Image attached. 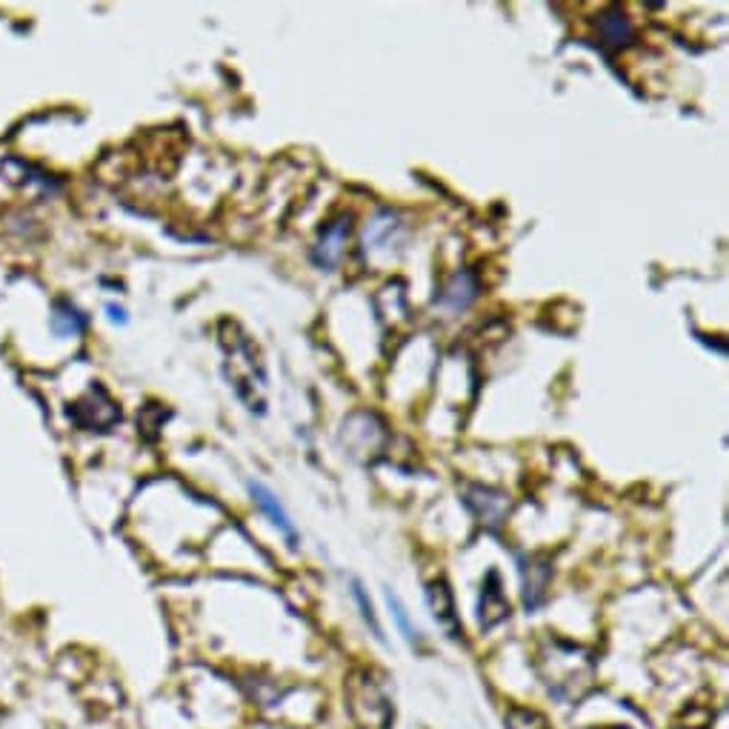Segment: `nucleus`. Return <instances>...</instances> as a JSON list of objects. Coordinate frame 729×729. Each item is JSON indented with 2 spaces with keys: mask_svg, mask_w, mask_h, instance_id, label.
Masks as SVG:
<instances>
[{
  "mask_svg": "<svg viewBox=\"0 0 729 729\" xmlns=\"http://www.w3.org/2000/svg\"><path fill=\"white\" fill-rule=\"evenodd\" d=\"M353 598H355V604H358V609H361V618L367 621L372 635H375V641L386 644L384 627H381V621H378V615H375V604L369 601V595H367V590H363L361 581H353Z\"/></svg>",
  "mask_w": 729,
  "mask_h": 729,
  "instance_id": "nucleus-7",
  "label": "nucleus"
},
{
  "mask_svg": "<svg viewBox=\"0 0 729 729\" xmlns=\"http://www.w3.org/2000/svg\"><path fill=\"white\" fill-rule=\"evenodd\" d=\"M346 235H349V215L332 221L330 226L321 232V238H318V246H316L318 267H323V269L338 267L341 255H344Z\"/></svg>",
  "mask_w": 729,
  "mask_h": 729,
  "instance_id": "nucleus-3",
  "label": "nucleus"
},
{
  "mask_svg": "<svg viewBox=\"0 0 729 729\" xmlns=\"http://www.w3.org/2000/svg\"><path fill=\"white\" fill-rule=\"evenodd\" d=\"M427 601H430L432 618L437 621V627L446 632V638L453 641H464V627L458 621V613H455V598L449 592V583L444 578H437L427 586Z\"/></svg>",
  "mask_w": 729,
  "mask_h": 729,
  "instance_id": "nucleus-1",
  "label": "nucleus"
},
{
  "mask_svg": "<svg viewBox=\"0 0 729 729\" xmlns=\"http://www.w3.org/2000/svg\"><path fill=\"white\" fill-rule=\"evenodd\" d=\"M523 576V607L538 609L546 601V586H549V578H553V567L541 558L523 560L521 567Z\"/></svg>",
  "mask_w": 729,
  "mask_h": 729,
  "instance_id": "nucleus-2",
  "label": "nucleus"
},
{
  "mask_svg": "<svg viewBox=\"0 0 729 729\" xmlns=\"http://www.w3.org/2000/svg\"><path fill=\"white\" fill-rule=\"evenodd\" d=\"M386 601H390V609H392V618H395V623H398V630H400V635L407 638L409 644H415V641H418V630H415V623L409 621V615H407V607H404V604H400V598L398 595H395V592H386Z\"/></svg>",
  "mask_w": 729,
  "mask_h": 729,
  "instance_id": "nucleus-10",
  "label": "nucleus"
},
{
  "mask_svg": "<svg viewBox=\"0 0 729 729\" xmlns=\"http://www.w3.org/2000/svg\"><path fill=\"white\" fill-rule=\"evenodd\" d=\"M475 295H478L475 275H472V272H461V275H455L453 284L444 289L441 304L453 309V312H458V309H467L469 304L475 300Z\"/></svg>",
  "mask_w": 729,
  "mask_h": 729,
  "instance_id": "nucleus-6",
  "label": "nucleus"
},
{
  "mask_svg": "<svg viewBox=\"0 0 729 729\" xmlns=\"http://www.w3.org/2000/svg\"><path fill=\"white\" fill-rule=\"evenodd\" d=\"M249 492H252L255 504H258V507H261L263 512L269 515V521L275 523L277 530L284 532V535L289 538L292 544H295V541H298V530H295V523L289 521V515H286V509L281 507V501L275 498V492L267 490V486L258 484V481H252V484H249Z\"/></svg>",
  "mask_w": 729,
  "mask_h": 729,
  "instance_id": "nucleus-5",
  "label": "nucleus"
},
{
  "mask_svg": "<svg viewBox=\"0 0 729 729\" xmlns=\"http://www.w3.org/2000/svg\"><path fill=\"white\" fill-rule=\"evenodd\" d=\"M604 729H627V727H604Z\"/></svg>",
  "mask_w": 729,
  "mask_h": 729,
  "instance_id": "nucleus-12",
  "label": "nucleus"
},
{
  "mask_svg": "<svg viewBox=\"0 0 729 729\" xmlns=\"http://www.w3.org/2000/svg\"><path fill=\"white\" fill-rule=\"evenodd\" d=\"M504 724H507V729H549V721L544 715L538 709H530V706H509Z\"/></svg>",
  "mask_w": 729,
  "mask_h": 729,
  "instance_id": "nucleus-8",
  "label": "nucleus"
},
{
  "mask_svg": "<svg viewBox=\"0 0 729 729\" xmlns=\"http://www.w3.org/2000/svg\"><path fill=\"white\" fill-rule=\"evenodd\" d=\"M504 618H509V601L504 598V592H501L498 572L492 569L490 576H486L484 595H481V607H478V623H481L484 630H490V627L501 623Z\"/></svg>",
  "mask_w": 729,
  "mask_h": 729,
  "instance_id": "nucleus-4",
  "label": "nucleus"
},
{
  "mask_svg": "<svg viewBox=\"0 0 729 729\" xmlns=\"http://www.w3.org/2000/svg\"><path fill=\"white\" fill-rule=\"evenodd\" d=\"M601 32H604V38H607V44H613V47H621V44H627V40L632 38L630 21H627V15H621V12H607V15L601 17Z\"/></svg>",
  "mask_w": 729,
  "mask_h": 729,
  "instance_id": "nucleus-9",
  "label": "nucleus"
},
{
  "mask_svg": "<svg viewBox=\"0 0 729 729\" xmlns=\"http://www.w3.org/2000/svg\"><path fill=\"white\" fill-rule=\"evenodd\" d=\"M109 312H112V321H121V323H126V312H123V309L109 307Z\"/></svg>",
  "mask_w": 729,
  "mask_h": 729,
  "instance_id": "nucleus-11",
  "label": "nucleus"
}]
</instances>
